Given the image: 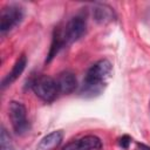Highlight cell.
<instances>
[{"label":"cell","instance_id":"cell-1","mask_svg":"<svg viewBox=\"0 0 150 150\" xmlns=\"http://www.w3.org/2000/svg\"><path fill=\"white\" fill-rule=\"evenodd\" d=\"M112 74V66L109 60L101 59L96 61L90 68L87 70L83 82L81 84L80 94L83 97H96L101 95L105 87L108 86V82Z\"/></svg>","mask_w":150,"mask_h":150},{"label":"cell","instance_id":"cell-2","mask_svg":"<svg viewBox=\"0 0 150 150\" xmlns=\"http://www.w3.org/2000/svg\"><path fill=\"white\" fill-rule=\"evenodd\" d=\"M30 87L34 94L45 102H53L59 94L56 80L48 75H39L33 79Z\"/></svg>","mask_w":150,"mask_h":150},{"label":"cell","instance_id":"cell-3","mask_svg":"<svg viewBox=\"0 0 150 150\" xmlns=\"http://www.w3.org/2000/svg\"><path fill=\"white\" fill-rule=\"evenodd\" d=\"M8 115L11 118L12 127L18 135H25L29 131L30 124L27 120V110L21 102L12 101L9 103Z\"/></svg>","mask_w":150,"mask_h":150},{"label":"cell","instance_id":"cell-4","mask_svg":"<svg viewBox=\"0 0 150 150\" xmlns=\"http://www.w3.org/2000/svg\"><path fill=\"white\" fill-rule=\"evenodd\" d=\"M87 29V22L84 16L82 15H75L73 16L64 26L63 29H61V35L64 46H68L75 41H77L80 38H82Z\"/></svg>","mask_w":150,"mask_h":150},{"label":"cell","instance_id":"cell-5","mask_svg":"<svg viewBox=\"0 0 150 150\" xmlns=\"http://www.w3.org/2000/svg\"><path fill=\"white\" fill-rule=\"evenodd\" d=\"M23 19V9L18 5H8L2 8L0 15V32L6 34L20 25Z\"/></svg>","mask_w":150,"mask_h":150},{"label":"cell","instance_id":"cell-6","mask_svg":"<svg viewBox=\"0 0 150 150\" xmlns=\"http://www.w3.org/2000/svg\"><path fill=\"white\" fill-rule=\"evenodd\" d=\"M102 141L95 135H87L67 143L62 150H102Z\"/></svg>","mask_w":150,"mask_h":150},{"label":"cell","instance_id":"cell-7","mask_svg":"<svg viewBox=\"0 0 150 150\" xmlns=\"http://www.w3.org/2000/svg\"><path fill=\"white\" fill-rule=\"evenodd\" d=\"M26 64H27V57H26L25 54H22V55L19 56V59L15 61V63H14V66L12 67L11 71H9V73L4 77V80L1 81V88L5 89L6 87L11 86L14 81H16V80L20 77V75L23 73V70H25V68H26Z\"/></svg>","mask_w":150,"mask_h":150},{"label":"cell","instance_id":"cell-8","mask_svg":"<svg viewBox=\"0 0 150 150\" xmlns=\"http://www.w3.org/2000/svg\"><path fill=\"white\" fill-rule=\"evenodd\" d=\"M56 83H57L59 93L66 94V95L71 94L77 87V81H76L74 73L68 71V70L59 74V76L56 79Z\"/></svg>","mask_w":150,"mask_h":150},{"label":"cell","instance_id":"cell-9","mask_svg":"<svg viewBox=\"0 0 150 150\" xmlns=\"http://www.w3.org/2000/svg\"><path fill=\"white\" fill-rule=\"evenodd\" d=\"M62 139H63L62 130H55L46 135L43 138H41V141L36 146V150H54L61 144Z\"/></svg>","mask_w":150,"mask_h":150},{"label":"cell","instance_id":"cell-10","mask_svg":"<svg viewBox=\"0 0 150 150\" xmlns=\"http://www.w3.org/2000/svg\"><path fill=\"white\" fill-rule=\"evenodd\" d=\"M93 16L98 23H107L115 19L112 8L105 4H96L93 8Z\"/></svg>","mask_w":150,"mask_h":150},{"label":"cell","instance_id":"cell-11","mask_svg":"<svg viewBox=\"0 0 150 150\" xmlns=\"http://www.w3.org/2000/svg\"><path fill=\"white\" fill-rule=\"evenodd\" d=\"M0 150H14L11 137L4 127H1V134H0Z\"/></svg>","mask_w":150,"mask_h":150},{"label":"cell","instance_id":"cell-12","mask_svg":"<svg viewBox=\"0 0 150 150\" xmlns=\"http://www.w3.org/2000/svg\"><path fill=\"white\" fill-rule=\"evenodd\" d=\"M131 141H132V139H131V137H130L129 135H123L122 137L118 138V144H120L121 148L128 149L129 145H130V143H131Z\"/></svg>","mask_w":150,"mask_h":150},{"label":"cell","instance_id":"cell-13","mask_svg":"<svg viewBox=\"0 0 150 150\" xmlns=\"http://www.w3.org/2000/svg\"><path fill=\"white\" fill-rule=\"evenodd\" d=\"M136 150H150V146H148L143 143H137L136 144Z\"/></svg>","mask_w":150,"mask_h":150}]
</instances>
